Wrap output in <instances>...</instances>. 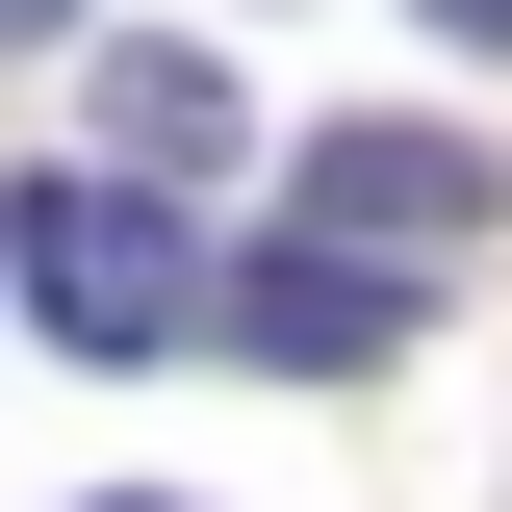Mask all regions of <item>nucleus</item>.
<instances>
[{
	"label": "nucleus",
	"instance_id": "20e7f679",
	"mask_svg": "<svg viewBox=\"0 0 512 512\" xmlns=\"http://www.w3.org/2000/svg\"><path fill=\"white\" fill-rule=\"evenodd\" d=\"M231 52H180V26H128V77H103V154H128V180H231Z\"/></svg>",
	"mask_w": 512,
	"mask_h": 512
},
{
	"label": "nucleus",
	"instance_id": "f03ea898",
	"mask_svg": "<svg viewBox=\"0 0 512 512\" xmlns=\"http://www.w3.org/2000/svg\"><path fill=\"white\" fill-rule=\"evenodd\" d=\"M231 359H282V384H359V359H410V256L384 231H282V256H231Z\"/></svg>",
	"mask_w": 512,
	"mask_h": 512
},
{
	"label": "nucleus",
	"instance_id": "7ed1b4c3",
	"mask_svg": "<svg viewBox=\"0 0 512 512\" xmlns=\"http://www.w3.org/2000/svg\"><path fill=\"white\" fill-rule=\"evenodd\" d=\"M308 231H384V256H461V231H512V180L461 154V128H333V154H308Z\"/></svg>",
	"mask_w": 512,
	"mask_h": 512
},
{
	"label": "nucleus",
	"instance_id": "f257e3e1",
	"mask_svg": "<svg viewBox=\"0 0 512 512\" xmlns=\"http://www.w3.org/2000/svg\"><path fill=\"white\" fill-rule=\"evenodd\" d=\"M0 256H26V333H52V359H180L205 333V256H180L154 180H26Z\"/></svg>",
	"mask_w": 512,
	"mask_h": 512
},
{
	"label": "nucleus",
	"instance_id": "39448f33",
	"mask_svg": "<svg viewBox=\"0 0 512 512\" xmlns=\"http://www.w3.org/2000/svg\"><path fill=\"white\" fill-rule=\"evenodd\" d=\"M436 26H461V52H512V0H436Z\"/></svg>",
	"mask_w": 512,
	"mask_h": 512
},
{
	"label": "nucleus",
	"instance_id": "423d86ee",
	"mask_svg": "<svg viewBox=\"0 0 512 512\" xmlns=\"http://www.w3.org/2000/svg\"><path fill=\"white\" fill-rule=\"evenodd\" d=\"M26 26H77V0H0V52H26Z\"/></svg>",
	"mask_w": 512,
	"mask_h": 512
}]
</instances>
